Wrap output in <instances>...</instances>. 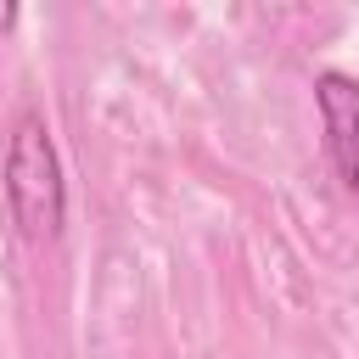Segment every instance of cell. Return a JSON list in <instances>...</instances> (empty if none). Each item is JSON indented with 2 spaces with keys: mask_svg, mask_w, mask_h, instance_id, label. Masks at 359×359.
Returning a JSON list of instances; mask_svg holds the SVG:
<instances>
[{
  "mask_svg": "<svg viewBox=\"0 0 359 359\" xmlns=\"http://www.w3.org/2000/svg\"><path fill=\"white\" fill-rule=\"evenodd\" d=\"M17 17H22L17 6H0V34H6V28H17Z\"/></svg>",
  "mask_w": 359,
  "mask_h": 359,
  "instance_id": "obj_3",
  "label": "cell"
},
{
  "mask_svg": "<svg viewBox=\"0 0 359 359\" xmlns=\"http://www.w3.org/2000/svg\"><path fill=\"white\" fill-rule=\"evenodd\" d=\"M314 107H320V123H325V151H331L342 185L359 196V79L353 73H320Z\"/></svg>",
  "mask_w": 359,
  "mask_h": 359,
  "instance_id": "obj_2",
  "label": "cell"
},
{
  "mask_svg": "<svg viewBox=\"0 0 359 359\" xmlns=\"http://www.w3.org/2000/svg\"><path fill=\"white\" fill-rule=\"evenodd\" d=\"M0 191H6V213L17 224L22 241H56L67 224V180H62V157L50 140V123L39 112H22L6 135V163H0Z\"/></svg>",
  "mask_w": 359,
  "mask_h": 359,
  "instance_id": "obj_1",
  "label": "cell"
}]
</instances>
